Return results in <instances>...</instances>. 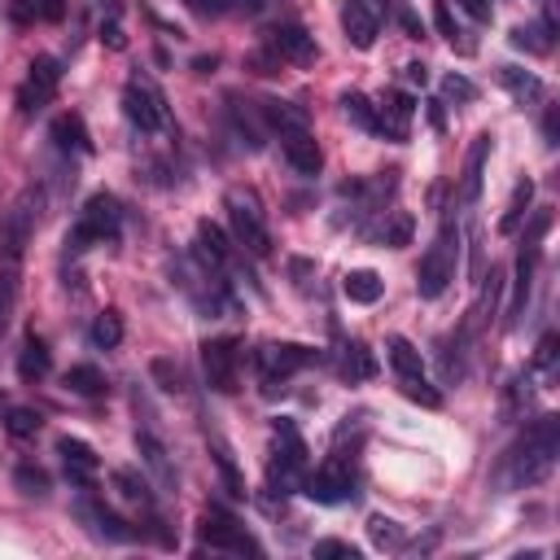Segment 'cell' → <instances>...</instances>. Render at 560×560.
Masks as SVG:
<instances>
[{
    "label": "cell",
    "mask_w": 560,
    "mask_h": 560,
    "mask_svg": "<svg viewBox=\"0 0 560 560\" xmlns=\"http://www.w3.org/2000/svg\"><path fill=\"white\" fill-rule=\"evenodd\" d=\"M48 368H52V354H48L44 337L31 332V337L22 341V350H18V376H22V381H44Z\"/></svg>",
    "instance_id": "cell-29"
},
{
    "label": "cell",
    "mask_w": 560,
    "mask_h": 560,
    "mask_svg": "<svg viewBox=\"0 0 560 560\" xmlns=\"http://www.w3.org/2000/svg\"><path fill=\"white\" fill-rule=\"evenodd\" d=\"M276 136H280V153H284V162H289L298 175H319V166H324V149H319V140H315L311 127H293V131H276Z\"/></svg>",
    "instance_id": "cell-16"
},
{
    "label": "cell",
    "mask_w": 560,
    "mask_h": 560,
    "mask_svg": "<svg viewBox=\"0 0 560 560\" xmlns=\"http://www.w3.org/2000/svg\"><path fill=\"white\" fill-rule=\"evenodd\" d=\"M551 363H556V332H547L534 350V372H547L551 376Z\"/></svg>",
    "instance_id": "cell-48"
},
{
    "label": "cell",
    "mask_w": 560,
    "mask_h": 560,
    "mask_svg": "<svg viewBox=\"0 0 560 560\" xmlns=\"http://www.w3.org/2000/svg\"><path fill=\"white\" fill-rule=\"evenodd\" d=\"M101 44H109L114 52H122V48H127V35H122V26H118V22H101Z\"/></svg>",
    "instance_id": "cell-52"
},
{
    "label": "cell",
    "mask_w": 560,
    "mask_h": 560,
    "mask_svg": "<svg viewBox=\"0 0 560 560\" xmlns=\"http://www.w3.org/2000/svg\"><path fill=\"white\" fill-rule=\"evenodd\" d=\"M232 4H236L245 18H262V13H271L280 0H232Z\"/></svg>",
    "instance_id": "cell-54"
},
{
    "label": "cell",
    "mask_w": 560,
    "mask_h": 560,
    "mask_svg": "<svg viewBox=\"0 0 560 560\" xmlns=\"http://www.w3.org/2000/svg\"><path fill=\"white\" fill-rule=\"evenodd\" d=\"M201 547H210V551H232V556H258L262 547L245 534V525H236L228 512H219V508H210L206 516H201Z\"/></svg>",
    "instance_id": "cell-11"
},
{
    "label": "cell",
    "mask_w": 560,
    "mask_h": 560,
    "mask_svg": "<svg viewBox=\"0 0 560 560\" xmlns=\"http://www.w3.org/2000/svg\"><path fill=\"white\" fill-rule=\"evenodd\" d=\"M433 22H438V31H442V39H446L451 48H459L464 57L472 52V39H464V26L455 22V9H451V0H438V4H433Z\"/></svg>",
    "instance_id": "cell-32"
},
{
    "label": "cell",
    "mask_w": 560,
    "mask_h": 560,
    "mask_svg": "<svg viewBox=\"0 0 560 560\" xmlns=\"http://www.w3.org/2000/svg\"><path fill=\"white\" fill-rule=\"evenodd\" d=\"M210 451H214V464H219V472H223V481H228V490L241 499L245 494V477L236 472V459H232V451H228V442L223 438H210Z\"/></svg>",
    "instance_id": "cell-40"
},
{
    "label": "cell",
    "mask_w": 560,
    "mask_h": 560,
    "mask_svg": "<svg viewBox=\"0 0 560 560\" xmlns=\"http://www.w3.org/2000/svg\"><path fill=\"white\" fill-rule=\"evenodd\" d=\"M96 9L105 13L101 22H118V13H122V4H118V0H96Z\"/></svg>",
    "instance_id": "cell-57"
},
{
    "label": "cell",
    "mask_w": 560,
    "mask_h": 560,
    "mask_svg": "<svg viewBox=\"0 0 560 560\" xmlns=\"http://www.w3.org/2000/svg\"><path fill=\"white\" fill-rule=\"evenodd\" d=\"M341 31H346V39H350L354 48H363V52H368V48L376 44L381 22H376L359 0H346V4H341Z\"/></svg>",
    "instance_id": "cell-23"
},
{
    "label": "cell",
    "mask_w": 560,
    "mask_h": 560,
    "mask_svg": "<svg viewBox=\"0 0 560 560\" xmlns=\"http://www.w3.org/2000/svg\"><path fill=\"white\" fill-rule=\"evenodd\" d=\"M372 372H376V359H372V350H368L363 341H350V346H346V376L363 381V376H372Z\"/></svg>",
    "instance_id": "cell-44"
},
{
    "label": "cell",
    "mask_w": 560,
    "mask_h": 560,
    "mask_svg": "<svg viewBox=\"0 0 560 560\" xmlns=\"http://www.w3.org/2000/svg\"><path fill=\"white\" fill-rule=\"evenodd\" d=\"M136 451H140V459H144V468L158 477V486H175L179 481V472H175V464H171V451H166V442H162V433H158V420H153V407L149 402H140V394H136Z\"/></svg>",
    "instance_id": "cell-8"
},
{
    "label": "cell",
    "mask_w": 560,
    "mask_h": 560,
    "mask_svg": "<svg viewBox=\"0 0 560 560\" xmlns=\"http://www.w3.org/2000/svg\"><path fill=\"white\" fill-rule=\"evenodd\" d=\"M267 48L280 57V61H293V66H315L319 48H315V35H306V26L298 22H280L267 31Z\"/></svg>",
    "instance_id": "cell-15"
},
{
    "label": "cell",
    "mask_w": 560,
    "mask_h": 560,
    "mask_svg": "<svg viewBox=\"0 0 560 560\" xmlns=\"http://www.w3.org/2000/svg\"><path fill=\"white\" fill-rule=\"evenodd\" d=\"M359 4H363V9H368L376 22H385V0H359Z\"/></svg>",
    "instance_id": "cell-58"
},
{
    "label": "cell",
    "mask_w": 560,
    "mask_h": 560,
    "mask_svg": "<svg viewBox=\"0 0 560 560\" xmlns=\"http://www.w3.org/2000/svg\"><path fill=\"white\" fill-rule=\"evenodd\" d=\"M402 74H407V83H424L429 79V66L424 61H411V66H402Z\"/></svg>",
    "instance_id": "cell-56"
},
{
    "label": "cell",
    "mask_w": 560,
    "mask_h": 560,
    "mask_svg": "<svg viewBox=\"0 0 560 560\" xmlns=\"http://www.w3.org/2000/svg\"><path fill=\"white\" fill-rule=\"evenodd\" d=\"M149 376L166 389V394H184V368L175 363V359H166V354H158L153 363H149Z\"/></svg>",
    "instance_id": "cell-42"
},
{
    "label": "cell",
    "mask_w": 560,
    "mask_h": 560,
    "mask_svg": "<svg viewBox=\"0 0 560 560\" xmlns=\"http://www.w3.org/2000/svg\"><path fill=\"white\" fill-rule=\"evenodd\" d=\"M411 232H416V223H411L407 210H385V214H381V228H372L368 236L381 241V245H389V249H398V245L411 241Z\"/></svg>",
    "instance_id": "cell-31"
},
{
    "label": "cell",
    "mask_w": 560,
    "mask_h": 560,
    "mask_svg": "<svg viewBox=\"0 0 560 560\" xmlns=\"http://www.w3.org/2000/svg\"><path fill=\"white\" fill-rule=\"evenodd\" d=\"M394 13H398V22H402L407 35H420V18L407 9V0H394Z\"/></svg>",
    "instance_id": "cell-55"
},
{
    "label": "cell",
    "mask_w": 560,
    "mask_h": 560,
    "mask_svg": "<svg viewBox=\"0 0 560 560\" xmlns=\"http://www.w3.org/2000/svg\"><path fill=\"white\" fill-rule=\"evenodd\" d=\"M4 429H9V438H35L44 429V416L35 407H9L4 411Z\"/></svg>",
    "instance_id": "cell-39"
},
{
    "label": "cell",
    "mask_w": 560,
    "mask_h": 560,
    "mask_svg": "<svg viewBox=\"0 0 560 560\" xmlns=\"http://www.w3.org/2000/svg\"><path fill=\"white\" fill-rule=\"evenodd\" d=\"M13 486H18L22 494H31V499H44V494H48V472H44V468H35V464H18Z\"/></svg>",
    "instance_id": "cell-43"
},
{
    "label": "cell",
    "mask_w": 560,
    "mask_h": 560,
    "mask_svg": "<svg viewBox=\"0 0 560 560\" xmlns=\"http://www.w3.org/2000/svg\"><path fill=\"white\" fill-rule=\"evenodd\" d=\"M551 44H556V22H551V13H542L538 22H525V26L512 31V48H521V52L542 57V52H551Z\"/></svg>",
    "instance_id": "cell-25"
},
{
    "label": "cell",
    "mask_w": 560,
    "mask_h": 560,
    "mask_svg": "<svg viewBox=\"0 0 560 560\" xmlns=\"http://www.w3.org/2000/svg\"><path fill=\"white\" fill-rule=\"evenodd\" d=\"M114 486H118V494H122L127 503L153 508V490H149V481H144L136 468H114Z\"/></svg>",
    "instance_id": "cell-36"
},
{
    "label": "cell",
    "mask_w": 560,
    "mask_h": 560,
    "mask_svg": "<svg viewBox=\"0 0 560 560\" xmlns=\"http://www.w3.org/2000/svg\"><path fill=\"white\" fill-rule=\"evenodd\" d=\"M258 109H262V122H267V127H276V131H293V127H311V118H306V109H302V105H293V101H280V96H267V101H258Z\"/></svg>",
    "instance_id": "cell-27"
},
{
    "label": "cell",
    "mask_w": 560,
    "mask_h": 560,
    "mask_svg": "<svg viewBox=\"0 0 560 560\" xmlns=\"http://www.w3.org/2000/svg\"><path fill=\"white\" fill-rule=\"evenodd\" d=\"M311 363H315V350L302 346V341H267V346L258 350V372H262L267 385L284 381V376H293V372H302V368H311Z\"/></svg>",
    "instance_id": "cell-13"
},
{
    "label": "cell",
    "mask_w": 560,
    "mask_h": 560,
    "mask_svg": "<svg viewBox=\"0 0 560 560\" xmlns=\"http://www.w3.org/2000/svg\"><path fill=\"white\" fill-rule=\"evenodd\" d=\"M442 96L446 101H477V83L464 79V74H446L442 79Z\"/></svg>",
    "instance_id": "cell-46"
},
{
    "label": "cell",
    "mask_w": 560,
    "mask_h": 560,
    "mask_svg": "<svg viewBox=\"0 0 560 560\" xmlns=\"http://www.w3.org/2000/svg\"><path fill=\"white\" fill-rule=\"evenodd\" d=\"M267 481L276 494H293L306 481V442L293 429V420H276V451L267 464Z\"/></svg>",
    "instance_id": "cell-7"
},
{
    "label": "cell",
    "mask_w": 560,
    "mask_h": 560,
    "mask_svg": "<svg viewBox=\"0 0 560 560\" xmlns=\"http://www.w3.org/2000/svg\"><path fill=\"white\" fill-rule=\"evenodd\" d=\"M398 389H402V398H411V402H420V407H429V411H438L442 407V394L424 381V376H411V381H398Z\"/></svg>",
    "instance_id": "cell-45"
},
{
    "label": "cell",
    "mask_w": 560,
    "mask_h": 560,
    "mask_svg": "<svg viewBox=\"0 0 560 560\" xmlns=\"http://www.w3.org/2000/svg\"><path fill=\"white\" fill-rule=\"evenodd\" d=\"M57 88H61V61H57V57H35V61L26 66L22 88H18V109H22V118L44 114V109L52 105Z\"/></svg>",
    "instance_id": "cell-9"
},
{
    "label": "cell",
    "mask_w": 560,
    "mask_h": 560,
    "mask_svg": "<svg viewBox=\"0 0 560 560\" xmlns=\"http://www.w3.org/2000/svg\"><path fill=\"white\" fill-rule=\"evenodd\" d=\"M66 389L70 394H83V398H96V394H105V372L92 368V363H74L66 372Z\"/></svg>",
    "instance_id": "cell-34"
},
{
    "label": "cell",
    "mask_w": 560,
    "mask_h": 560,
    "mask_svg": "<svg viewBox=\"0 0 560 560\" xmlns=\"http://www.w3.org/2000/svg\"><path fill=\"white\" fill-rule=\"evenodd\" d=\"M35 4V18H44V22H61L66 18V0H31Z\"/></svg>",
    "instance_id": "cell-51"
},
{
    "label": "cell",
    "mask_w": 560,
    "mask_h": 560,
    "mask_svg": "<svg viewBox=\"0 0 560 560\" xmlns=\"http://www.w3.org/2000/svg\"><path fill=\"white\" fill-rule=\"evenodd\" d=\"M223 210H228V223H232L236 245L245 254H254V258H267L271 254V228H267V210H262L258 192L254 188H228Z\"/></svg>",
    "instance_id": "cell-4"
},
{
    "label": "cell",
    "mask_w": 560,
    "mask_h": 560,
    "mask_svg": "<svg viewBox=\"0 0 560 560\" xmlns=\"http://www.w3.org/2000/svg\"><path fill=\"white\" fill-rule=\"evenodd\" d=\"M245 66H249L254 74H276V70H280V57H276L271 48H258V52L245 57Z\"/></svg>",
    "instance_id": "cell-47"
},
{
    "label": "cell",
    "mask_w": 560,
    "mask_h": 560,
    "mask_svg": "<svg viewBox=\"0 0 560 560\" xmlns=\"http://www.w3.org/2000/svg\"><path fill=\"white\" fill-rule=\"evenodd\" d=\"M223 101H228V118H232V127H236L241 144H249V149H262V131H267V122H262V109H258V105H249V101H241L236 92H228Z\"/></svg>",
    "instance_id": "cell-20"
},
{
    "label": "cell",
    "mask_w": 560,
    "mask_h": 560,
    "mask_svg": "<svg viewBox=\"0 0 560 560\" xmlns=\"http://www.w3.org/2000/svg\"><path fill=\"white\" fill-rule=\"evenodd\" d=\"M214 66H219V57H197V61H192V70H197V74H210Z\"/></svg>",
    "instance_id": "cell-59"
},
{
    "label": "cell",
    "mask_w": 560,
    "mask_h": 560,
    "mask_svg": "<svg viewBox=\"0 0 560 560\" xmlns=\"http://www.w3.org/2000/svg\"><path fill=\"white\" fill-rule=\"evenodd\" d=\"M122 114H127V122L136 127V131H144V136H158V131H175V118H171V105H166V96H162V88L149 79V74H131L127 79V88H122Z\"/></svg>",
    "instance_id": "cell-5"
},
{
    "label": "cell",
    "mask_w": 560,
    "mask_h": 560,
    "mask_svg": "<svg viewBox=\"0 0 560 560\" xmlns=\"http://www.w3.org/2000/svg\"><path fill=\"white\" fill-rule=\"evenodd\" d=\"M411 114H416V101H411L407 92H385V96L376 101V136H385V140H407Z\"/></svg>",
    "instance_id": "cell-17"
},
{
    "label": "cell",
    "mask_w": 560,
    "mask_h": 560,
    "mask_svg": "<svg viewBox=\"0 0 560 560\" xmlns=\"http://www.w3.org/2000/svg\"><path fill=\"white\" fill-rule=\"evenodd\" d=\"M341 293H346L350 302H359V306H372V302H381L385 280H381L376 271L359 267V271H346V276H341Z\"/></svg>",
    "instance_id": "cell-28"
},
{
    "label": "cell",
    "mask_w": 560,
    "mask_h": 560,
    "mask_svg": "<svg viewBox=\"0 0 560 560\" xmlns=\"http://www.w3.org/2000/svg\"><path fill=\"white\" fill-rule=\"evenodd\" d=\"M455 267H459V228H455V219H446V223L438 228L433 245L424 249L420 267H416V293H420L424 302L442 298V293L451 289V280H455Z\"/></svg>",
    "instance_id": "cell-3"
},
{
    "label": "cell",
    "mask_w": 560,
    "mask_h": 560,
    "mask_svg": "<svg viewBox=\"0 0 560 560\" xmlns=\"http://www.w3.org/2000/svg\"><path fill=\"white\" fill-rule=\"evenodd\" d=\"M368 538H372V547H381V551H398V547H402V525L389 521V516H372V521H368Z\"/></svg>",
    "instance_id": "cell-41"
},
{
    "label": "cell",
    "mask_w": 560,
    "mask_h": 560,
    "mask_svg": "<svg viewBox=\"0 0 560 560\" xmlns=\"http://www.w3.org/2000/svg\"><path fill=\"white\" fill-rule=\"evenodd\" d=\"M88 341H92L96 350H114V346L122 341V315H118V311H101V315L92 319V328H88Z\"/></svg>",
    "instance_id": "cell-33"
},
{
    "label": "cell",
    "mask_w": 560,
    "mask_h": 560,
    "mask_svg": "<svg viewBox=\"0 0 560 560\" xmlns=\"http://www.w3.org/2000/svg\"><path fill=\"white\" fill-rule=\"evenodd\" d=\"M341 114H346L354 127H363V131L376 136V105H372L363 92H341Z\"/></svg>",
    "instance_id": "cell-37"
},
{
    "label": "cell",
    "mask_w": 560,
    "mask_h": 560,
    "mask_svg": "<svg viewBox=\"0 0 560 560\" xmlns=\"http://www.w3.org/2000/svg\"><path fill=\"white\" fill-rule=\"evenodd\" d=\"M57 455H61L66 477H70L74 486H92V481H96L101 459H96V451H92L88 442H79V438H57Z\"/></svg>",
    "instance_id": "cell-18"
},
{
    "label": "cell",
    "mask_w": 560,
    "mask_h": 560,
    "mask_svg": "<svg viewBox=\"0 0 560 560\" xmlns=\"http://www.w3.org/2000/svg\"><path fill=\"white\" fill-rule=\"evenodd\" d=\"M494 79H499V83H503L521 105L542 101V92H547V88H542V79H538L534 70H521V66H499V70H494Z\"/></svg>",
    "instance_id": "cell-26"
},
{
    "label": "cell",
    "mask_w": 560,
    "mask_h": 560,
    "mask_svg": "<svg viewBox=\"0 0 560 560\" xmlns=\"http://www.w3.org/2000/svg\"><path fill=\"white\" fill-rule=\"evenodd\" d=\"M175 284L188 293V302H192L206 319H219V315L232 311V289H228V280H223V267H214V262L201 258L197 249L175 258Z\"/></svg>",
    "instance_id": "cell-2"
},
{
    "label": "cell",
    "mask_w": 560,
    "mask_h": 560,
    "mask_svg": "<svg viewBox=\"0 0 560 560\" xmlns=\"http://www.w3.org/2000/svg\"><path fill=\"white\" fill-rule=\"evenodd\" d=\"M486 158H490V131H481L464 158V175H459V206H472L481 197L486 184Z\"/></svg>",
    "instance_id": "cell-19"
},
{
    "label": "cell",
    "mask_w": 560,
    "mask_h": 560,
    "mask_svg": "<svg viewBox=\"0 0 560 560\" xmlns=\"http://www.w3.org/2000/svg\"><path fill=\"white\" fill-rule=\"evenodd\" d=\"M197 254L201 258H210L214 267H223V271H232L236 262H241V254L232 249V241L223 236V228L219 223H210V219H201L197 223Z\"/></svg>",
    "instance_id": "cell-21"
},
{
    "label": "cell",
    "mask_w": 560,
    "mask_h": 560,
    "mask_svg": "<svg viewBox=\"0 0 560 560\" xmlns=\"http://www.w3.org/2000/svg\"><path fill=\"white\" fill-rule=\"evenodd\" d=\"M560 455V416H538L525 424V433L499 455L494 464V486L499 490H525L551 477Z\"/></svg>",
    "instance_id": "cell-1"
},
{
    "label": "cell",
    "mask_w": 560,
    "mask_h": 560,
    "mask_svg": "<svg viewBox=\"0 0 560 560\" xmlns=\"http://www.w3.org/2000/svg\"><path fill=\"white\" fill-rule=\"evenodd\" d=\"M79 516L92 521V534L96 538H109V542H131L136 538V529L122 516H114L105 503H79Z\"/></svg>",
    "instance_id": "cell-24"
},
{
    "label": "cell",
    "mask_w": 560,
    "mask_h": 560,
    "mask_svg": "<svg viewBox=\"0 0 560 560\" xmlns=\"http://www.w3.org/2000/svg\"><path fill=\"white\" fill-rule=\"evenodd\" d=\"M385 359H389V368L398 372V381L424 376V359H420V350H416L407 337H389V341H385Z\"/></svg>",
    "instance_id": "cell-30"
},
{
    "label": "cell",
    "mask_w": 560,
    "mask_h": 560,
    "mask_svg": "<svg viewBox=\"0 0 560 560\" xmlns=\"http://www.w3.org/2000/svg\"><path fill=\"white\" fill-rule=\"evenodd\" d=\"M455 9H464L472 22H490V0H455Z\"/></svg>",
    "instance_id": "cell-53"
},
{
    "label": "cell",
    "mask_w": 560,
    "mask_h": 560,
    "mask_svg": "<svg viewBox=\"0 0 560 560\" xmlns=\"http://www.w3.org/2000/svg\"><path fill=\"white\" fill-rule=\"evenodd\" d=\"M201 368H206V381L210 389L219 394H236L241 389V341L236 337H210L201 346Z\"/></svg>",
    "instance_id": "cell-10"
},
{
    "label": "cell",
    "mask_w": 560,
    "mask_h": 560,
    "mask_svg": "<svg viewBox=\"0 0 560 560\" xmlns=\"http://www.w3.org/2000/svg\"><path fill=\"white\" fill-rule=\"evenodd\" d=\"M13 302H18V258L4 254V262H0V332L9 328Z\"/></svg>",
    "instance_id": "cell-38"
},
{
    "label": "cell",
    "mask_w": 560,
    "mask_h": 560,
    "mask_svg": "<svg viewBox=\"0 0 560 560\" xmlns=\"http://www.w3.org/2000/svg\"><path fill=\"white\" fill-rule=\"evenodd\" d=\"M529 201H534V179H521V184L512 188V201H508L503 219H499V232H503V236H508V232H516V223L529 214Z\"/></svg>",
    "instance_id": "cell-35"
},
{
    "label": "cell",
    "mask_w": 560,
    "mask_h": 560,
    "mask_svg": "<svg viewBox=\"0 0 560 560\" xmlns=\"http://www.w3.org/2000/svg\"><path fill=\"white\" fill-rule=\"evenodd\" d=\"M118 228H122V206L114 192H92L79 210V223L66 232V245L74 254L92 249V245H105V241H118Z\"/></svg>",
    "instance_id": "cell-6"
},
{
    "label": "cell",
    "mask_w": 560,
    "mask_h": 560,
    "mask_svg": "<svg viewBox=\"0 0 560 560\" xmlns=\"http://www.w3.org/2000/svg\"><path fill=\"white\" fill-rule=\"evenodd\" d=\"M302 490L315 499V503H346V499H354V468L346 464V459H324L315 472H306V481H302Z\"/></svg>",
    "instance_id": "cell-12"
},
{
    "label": "cell",
    "mask_w": 560,
    "mask_h": 560,
    "mask_svg": "<svg viewBox=\"0 0 560 560\" xmlns=\"http://www.w3.org/2000/svg\"><path fill=\"white\" fill-rule=\"evenodd\" d=\"M289 276L298 289H311V276H315V262L311 258H289Z\"/></svg>",
    "instance_id": "cell-50"
},
{
    "label": "cell",
    "mask_w": 560,
    "mask_h": 560,
    "mask_svg": "<svg viewBox=\"0 0 560 560\" xmlns=\"http://www.w3.org/2000/svg\"><path fill=\"white\" fill-rule=\"evenodd\" d=\"M48 136H52V144H57V153H92V140H88V127H83V118L79 114H57L52 118V127H48Z\"/></svg>",
    "instance_id": "cell-22"
},
{
    "label": "cell",
    "mask_w": 560,
    "mask_h": 560,
    "mask_svg": "<svg viewBox=\"0 0 560 560\" xmlns=\"http://www.w3.org/2000/svg\"><path fill=\"white\" fill-rule=\"evenodd\" d=\"M35 219H39V192L26 188V192L9 206V214H4V223H0V245H4L9 258H22V245L31 241Z\"/></svg>",
    "instance_id": "cell-14"
},
{
    "label": "cell",
    "mask_w": 560,
    "mask_h": 560,
    "mask_svg": "<svg viewBox=\"0 0 560 560\" xmlns=\"http://www.w3.org/2000/svg\"><path fill=\"white\" fill-rule=\"evenodd\" d=\"M315 556H346V560H359V547H354V542H341V538H319V542H315Z\"/></svg>",
    "instance_id": "cell-49"
}]
</instances>
